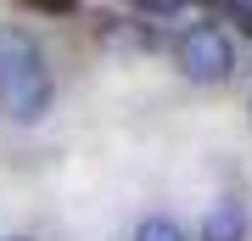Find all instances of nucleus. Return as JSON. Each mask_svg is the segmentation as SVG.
<instances>
[{
  "mask_svg": "<svg viewBox=\"0 0 252 241\" xmlns=\"http://www.w3.org/2000/svg\"><path fill=\"white\" fill-rule=\"evenodd\" d=\"M51 107V73L23 28H0V112L11 124H39Z\"/></svg>",
  "mask_w": 252,
  "mask_h": 241,
  "instance_id": "1",
  "label": "nucleus"
},
{
  "mask_svg": "<svg viewBox=\"0 0 252 241\" xmlns=\"http://www.w3.org/2000/svg\"><path fill=\"white\" fill-rule=\"evenodd\" d=\"M174 62H180L185 79H196V84H219L224 73L235 68V51H230V39L219 34V28H185L180 45H174Z\"/></svg>",
  "mask_w": 252,
  "mask_h": 241,
  "instance_id": "2",
  "label": "nucleus"
},
{
  "mask_svg": "<svg viewBox=\"0 0 252 241\" xmlns=\"http://www.w3.org/2000/svg\"><path fill=\"white\" fill-rule=\"evenodd\" d=\"M247 236V207L241 202H219V207H207V219H202V241H241Z\"/></svg>",
  "mask_w": 252,
  "mask_h": 241,
  "instance_id": "3",
  "label": "nucleus"
},
{
  "mask_svg": "<svg viewBox=\"0 0 252 241\" xmlns=\"http://www.w3.org/2000/svg\"><path fill=\"white\" fill-rule=\"evenodd\" d=\"M135 241H185V230L174 219H146L140 230H135Z\"/></svg>",
  "mask_w": 252,
  "mask_h": 241,
  "instance_id": "4",
  "label": "nucleus"
},
{
  "mask_svg": "<svg viewBox=\"0 0 252 241\" xmlns=\"http://www.w3.org/2000/svg\"><path fill=\"white\" fill-rule=\"evenodd\" d=\"M230 17L241 23V34H252V0H235V6H230Z\"/></svg>",
  "mask_w": 252,
  "mask_h": 241,
  "instance_id": "5",
  "label": "nucleus"
},
{
  "mask_svg": "<svg viewBox=\"0 0 252 241\" xmlns=\"http://www.w3.org/2000/svg\"><path fill=\"white\" fill-rule=\"evenodd\" d=\"M11 241H28V236H11Z\"/></svg>",
  "mask_w": 252,
  "mask_h": 241,
  "instance_id": "6",
  "label": "nucleus"
}]
</instances>
